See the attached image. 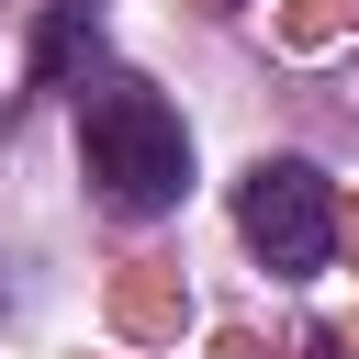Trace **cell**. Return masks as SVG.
<instances>
[{
  "instance_id": "obj_1",
  "label": "cell",
  "mask_w": 359,
  "mask_h": 359,
  "mask_svg": "<svg viewBox=\"0 0 359 359\" xmlns=\"http://www.w3.org/2000/svg\"><path fill=\"white\" fill-rule=\"evenodd\" d=\"M79 157H90V191H101L112 213H135V224L191 191V135H180V112H168L157 90H135V79L79 90Z\"/></svg>"
},
{
  "instance_id": "obj_2",
  "label": "cell",
  "mask_w": 359,
  "mask_h": 359,
  "mask_svg": "<svg viewBox=\"0 0 359 359\" xmlns=\"http://www.w3.org/2000/svg\"><path fill=\"white\" fill-rule=\"evenodd\" d=\"M236 224H247L258 269H280V280H314V269L337 258V191H325V168H303V157H258L247 191H236Z\"/></svg>"
},
{
  "instance_id": "obj_3",
  "label": "cell",
  "mask_w": 359,
  "mask_h": 359,
  "mask_svg": "<svg viewBox=\"0 0 359 359\" xmlns=\"http://www.w3.org/2000/svg\"><path fill=\"white\" fill-rule=\"evenodd\" d=\"M314 359H337V348H314Z\"/></svg>"
}]
</instances>
